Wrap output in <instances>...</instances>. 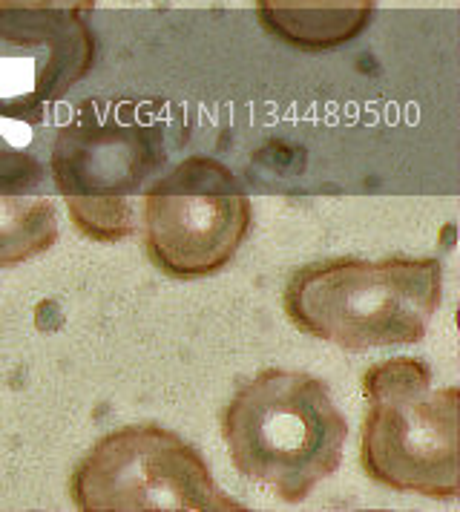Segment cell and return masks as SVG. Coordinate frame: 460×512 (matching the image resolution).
Returning a JSON list of instances; mask_svg holds the SVG:
<instances>
[{"label":"cell","instance_id":"1","mask_svg":"<svg viewBox=\"0 0 460 512\" xmlns=\"http://www.w3.org/2000/svg\"><path fill=\"white\" fill-rule=\"evenodd\" d=\"M443 297L435 256H334L302 265L282 291V308L302 334L345 351L414 346Z\"/></svg>","mask_w":460,"mask_h":512},{"label":"cell","instance_id":"2","mask_svg":"<svg viewBox=\"0 0 460 512\" xmlns=\"http://www.w3.org/2000/svg\"><path fill=\"white\" fill-rule=\"evenodd\" d=\"M345 438L328 386L299 369H262L222 409L230 464L285 504L305 501L340 469Z\"/></svg>","mask_w":460,"mask_h":512},{"label":"cell","instance_id":"3","mask_svg":"<svg viewBox=\"0 0 460 512\" xmlns=\"http://www.w3.org/2000/svg\"><path fill=\"white\" fill-rule=\"evenodd\" d=\"M164 162L156 118L138 116L133 104L87 101L55 136L49 179L81 236L121 242L136 233L144 193Z\"/></svg>","mask_w":460,"mask_h":512},{"label":"cell","instance_id":"4","mask_svg":"<svg viewBox=\"0 0 460 512\" xmlns=\"http://www.w3.org/2000/svg\"><path fill=\"white\" fill-rule=\"evenodd\" d=\"M360 466L380 487L455 501L460 492L455 386L437 389L417 357L374 363L363 380Z\"/></svg>","mask_w":460,"mask_h":512},{"label":"cell","instance_id":"5","mask_svg":"<svg viewBox=\"0 0 460 512\" xmlns=\"http://www.w3.org/2000/svg\"><path fill=\"white\" fill-rule=\"evenodd\" d=\"M69 501L81 512H242L182 435L136 423L107 432L75 464Z\"/></svg>","mask_w":460,"mask_h":512},{"label":"cell","instance_id":"6","mask_svg":"<svg viewBox=\"0 0 460 512\" xmlns=\"http://www.w3.org/2000/svg\"><path fill=\"white\" fill-rule=\"evenodd\" d=\"M253 225L245 187L230 167L190 156L147 187L141 202L144 251L170 280L219 274Z\"/></svg>","mask_w":460,"mask_h":512},{"label":"cell","instance_id":"7","mask_svg":"<svg viewBox=\"0 0 460 512\" xmlns=\"http://www.w3.org/2000/svg\"><path fill=\"white\" fill-rule=\"evenodd\" d=\"M95 35L75 9H0V121H41L87 78Z\"/></svg>","mask_w":460,"mask_h":512},{"label":"cell","instance_id":"8","mask_svg":"<svg viewBox=\"0 0 460 512\" xmlns=\"http://www.w3.org/2000/svg\"><path fill=\"white\" fill-rule=\"evenodd\" d=\"M52 179L35 156L0 150V268H15L58 242Z\"/></svg>","mask_w":460,"mask_h":512},{"label":"cell","instance_id":"9","mask_svg":"<svg viewBox=\"0 0 460 512\" xmlns=\"http://www.w3.org/2000/svg\"><path fill=\"white\" fill-rule=\"evenodd\" d=\"M374 6L377 0H253L262 29L299 52H328L360 38Z\"/></svg>","mask_w":460,"mask_h":512},{"label":"cell","instance_id":"10","mask_svg":"<svg viewBox=\"0 0 460 512\" xmlns=\"http://www.w3.org/2000/svg\"><path fill=\"white\" fill-rule=\"evenodd\" d=\"M98 0H0V9H75L90 12Z\"/></svg>","mask_w":460,"mask_h":512}]
</instances>
